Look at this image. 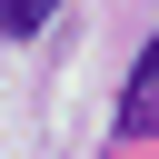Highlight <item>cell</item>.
<instances>
[{
	"label": "cell",
	"instance_id": "2",
	"mask_svg": "<svg viewBox=\"0 0 159 159\" xmlns=\"http://www.w3.org/2000/svg\"><path fill=\"white\" fill-rule=\"evenodd\" d=\"M50 10H60V0H0V30L30 40V30H50Z\"/></svg>",
	"mask_w": 159,
	"mask_h": 159
},
{
	"label": "cell",
	"instance_id": "1",
	"mask_svg": "<svg viewBox=\"0 0 159 159\" xmlns=\"http://www.w3.org/2000/svg\"><path fill=\"white\" fill-rule=\"evenodd\" d=\"M119 139H159V40L139 50V70L119 89Z\"/></svg>",
	"mask_w": 159,
	"mask_h": 159
}]
</instances>
